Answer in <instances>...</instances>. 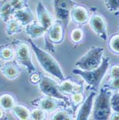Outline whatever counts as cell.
Segmentation results:
<instances>
[{
    "label": "cell",
    "mask_w": 119,
    "mask_h": 120,
    "mask_svg": "<svg viewBox=\"0 0 119 120\" xmlns=\"http://www.w3.org/2000/svg\"><path fill=\"white\" fill-rule=\"evenodd\" d=\"M17 104L15 97L9 93H2L0 94V106L5 112L11 111L14 104Z\"/></svg>",
    "instance_id": "obj_20"
},
{
    "label": "cell",
    "mask_w": 119,
    "mask_h": 120,
    "mask_svg": "<svg viewBox=\"0 0 119 120\" xmlns=\"http://www.w3.org/2000/svg\"><path fill=\"white\" fill-rule=\"evenodd\" d=\"M75 118V114L70 106L59 109L52 112L50 119L53 120H70Z\"/></svg>",
    "instance_id": "obj_18"
},
{
    "label": "cell",
    "mask_w": 119,
    "mask_h": 120,
    "mask_svg": "<svg viewBox=\"0 0 119 120\" xmlns=\"http://www.w3.org/2000/svg\"><path fill=\"white\" fill-rule=\"evenodd\" d=\"M11 111H12L13 115L17 119H20V120L30 119L31 112L28 109V108H27V106L22 104H15Z\"/></svg>",
    "instance_id": "obj_21"
},
{
    "label": "cell",
    "mask_w": 119,
    "mask_h": 120,
    "mask_svg": "<svg viewBox=\"0 0 119 120\" xmlns=\"http://www.w3.org/2000/svg\"><path fill=\"white\" fill-rule=\"evenodd\" d=\"M95 91H91L88 96H86L85 101L78 108L77 114H75V119L87 120L93 112L94 104V97L96 95Z\"/></svg>",
    "instance_id": "obj_13"
},
{
    "label": "cell",
    "mask_w": 119,
    "mask_h": 120,
    "mask_svg": "<svg viewBox=\"0 0 119 120\" xmlns=\"http://www.w3.org/2000/svg\"><path fill=\"white\" fill-rule=\"evenodd\" d=\"M14 12L15 9L11 2L9 1L6 2L0 7V18L6 23L12 17V15Z\"/></svg>",
    "instance_id": "obj_23"
},
{
    "label": "cell",
    "mask_w": 119,
    "mask_h": 120,
    "mask_svg": "<svg viewBox=\"0 0 119 120\" xmlns=\"http://www.w3.org/2000/svg\"><path fill=\"white\" fill-rule=\"evenodd\" d=\"M12 17L16 19L23 27H25L36 19V17L28 5L16 10L12 15Z\"/></svg>",
    "instance_id": "obj_16"
},
{
    "label": "cell",
    "mask_w": 119,
    "mask_h": 120,
    "mask_svg": "<svg viewBox=\"0 0 119 120\" xmlns=\"http://www.w3.org/2000/svg\"><path fill=\"white\" fill-rule=\"evenodd\" d=\"M14 50L12 47L9 45L2 44L0 45V61L6 62L14 58Z\"/></svg>",
    "instance_id": "obj_24"
},
{
    "label": "cell",
    "mask_w": 119,
    "mask_h": 120,
    "mask_svg": "<svg viewBox=\"0 0 119 120\" xmlns=\"http://www.w3.org/2000/svg\"><path fill=\"white\" fill-rule=\"evenodd\" d=\"M60 81L59 84L61 91L67 96H70L75 93L83 92L84 86L82 81L71 77L65 78Z\"/></svg>",
    "instance_id": "obj_12"
},
{
    "label": "cell",
    "mask_w": 119,
    "mask_h": 120,
    "mask_svg": "<svg viewBox=\"0 0 119 120\" xmlns=\"http://www.w3.org/2000/svg\"><path fill=\"white\" fill-rule=\"evenodd\" d=\"M41 79V73L38 72H35L30 74V82L33 84H38Z\"/></svg>",
    "instance_id": "obj_32"
},
{
    "label": "cell",
    "mask_w": 119,
    "mask_h": 120,
    "mask_svg": "<svg viewBox=\"0 0 119 120\" xmlns=\"http://www.w3.org/2000/svg\"><path fill=\"white\" fill-rule=\"evenodd\" d=\"M21 66L18 61L15 59L4 62L2 64L0 73L8 79H16L21 74Z\"/></svg>",
    "instance_id": "obj_14"
},
{
    "label": "cell",
    "mask_w": 119,
    "mask_h": 120,
    "mask_svg": "<svg viewBox=\"0 0 119 120\" xmlns=\"http://www.w3.org/2000/svg\"><path fill=\"white\" fill-rule=\"evenodd\" d=\"M65 25L61 21L56 19L47 30L45 34V40L52 44H60L65 39Z\"/></svg>",
    "instance_id": "obj_9"
},
{
    "label": "cell",
    "mask_w": 119,
    "mask_h": 120,
    "mask_svg": "<svg viewBox=\"0 0 119 120\" xmlns=\"http://www.w3.org/2000/svg\"><path fill=\"white\" fill-rule=\"evenodd\" d=\"M105 5L110 12H115L119 9V0H105Z\"/></svg>",
    "instance_id": "obj_29"
},
{
    "label": "cell",
    "mask_w": 119,
    "mask_h": 120,
    "mask_svg": "<svg viewBox=\"0 0 119 120\" xmlns=\"http://www.w3.org/2000/svg\"><path fill=\"white\" fill-rule=\"evenodd\" d=\"M109 77L111 79H118L119 78V64L113 65L109 69Z\"/></svg>",
    "instance_id": "obj_30"
},
{
    "label": "cell",
    "mask_w": 119,
    "mask_h": 120,
    "mask_svg": "<svg viewBox=\"0 0 119 120\" xmlns=\"http://www.w3.org/2000/svg\"><path fill=\"white\" fill-rule=\"evenodd\" d=\"M88 23L92 30L98 38L103 41H106L108 40L106 20L102 15L98 13L92 14Z\"/></svg>",
    "instance_id": "obj_10"
},
{
    "label": "cell",
    "mask_w": 119,
    "mask_h": 120,
    "mask_svg": "<svg viewBox=\"0 0 119 120\" xmlns=\"http://www.w3.org/2000/svg\"><path fill=\"white\" fill-rule=\"evenodd\" d=\"M105 86L108 87L111 91H119V78L111 79V81L108 83L105 84Z\"/></svg>",
    "instance_id": "obj_31"
},
{
    "label": "cell",
    "mask_w": 119,
    "mask_h": 120,
    "mask_svg": "<svg viewBox=\"0 0 119 120\" xmlns=\"http://www.w3.org/2000/svg\"><path fill=\"white\" fill-rule=\"evenodd\" d=\"M90 15V10L87 7L77 4L71 10L70 20L78 26H83L88 23Z\"/></svg>",
    "instance_id": "obj_11"
},
{
    "label": "cell",
    "mask_w": 119,
    "mask_h": 120,
    "mask_svg": "<svg viewBox=\"0 0 119 120\" xmlns=\"http://www.w3.org/2000/svg\"><path fill=\"white\" fill-rule=\"evenodd\" d=\"M104 48L99 46H93L84 56L79 58L75 66L83 71H92L98 68L103 60Z\"/></svg>",
    "instance_id": "obj_4"
},
{
    "label": "cell",
    "mask_w": 119,
    "mask_h": 120,
    "mask_svg": "<svg viewBox=\"0 0 119 120\" xmlns=\"http://www.w3.org/2000/svg\"><path fill=\"white\" fill-rule=\"evenodd\" d=\"M118 30H119V26H118Z\"/></svg>",
    "instance_id": "obj_36"
},
{
    "label": "cell",
    "mask_w": 119,
    "mask_h": 120,
    "mask_svg": "<svg viewBox=\"0 0 119 120\" xmlns=\"http://www.w3.org/2000/svg\"><path fill=\"white\" fill-rule=\"evenodd\" d=\"M109 61L110 58L108 56L103 57L102 63L96 69L92 71H83L76 68L72 70V73L80 76L82 79L87 83L88 89L97 92L99 91L101 81L109 68Z\"/></svg>",
    "instance_id": "obj_2"
},
{
    "label": "cell",
    "mask_w": 119,
    "mask_h": 120,
    "mask_svg": "<svg viewBox=\"0 0 119 120\" xmlns=\"http://www.w3.org/2000/svg\"><path fill=\"white\" fill-rule=\"evenodd\" d=\"M47 118V112L42 109L36 108L30 112V119L32 120H43Z\"/></svg>",
    "instance_id": "obj_27"
},
{
    "label": "cell",
    "mask_w": 119,
    "mask_h": 120,
    "mask_svg": "<svg viewBox=\"0 0 119 120\" xmlns=\"http://www.w3.org/2000/svg\"><path fill=\"white\" fill-rule=\"evenodd\" d=\"M110 119L112 120H119V113L113 112V113L111 114Z\"/></svg>",
    "instance_id": "obj_33"
},
{
    "label": "cell",
    "mask_w": 119,
    "mask_h": 120,
    "mask_svg": "<svg viewBox=\"0 0 119 120\" xmlns=\"http://www.w3.org/2000/svg\"><path fill=\"white\" fill-rule=\"evenodd\" d=\"M37 20L47 30L53 24L54 20L52 16L50 15V12L47 9L45 6L42 2H38L36 7Z\"/></svg>",
    "instance_id": "obj_15"
},
{
    "label": "cell",
    "mask_w": 119,
    "mask_h": 120,
    "mask_svg": "<svg viewBox=\"0 0 119 120\" xmlns=\"http://www.w3.org/2000/svg\"><path fill=\"white\" fill-rule=\"evenodd\" d=\"M78 3L74 0H52V7L56 19L61 21L65 27H68L70 21L72 7Z\"/></svg>",
    "instance_id": "obj_7"
},
{
    "label": "cell",
    "mask_w": 119,
    "mask_h": 120,
    "mask_svg": "<svg viewBox=\"0 0 119 120\" xmlns=\"http://www.w3.org/2000/svg\"><path fill=\"white\" fill-rule=\"evenodd\" d=\"M12 45L14 48V56L18 63L23 65L29 75L36 72V68L32 60L31 50L29 48L30 45L23 41L18 40H14Z\"/></svg>",
    "instance_id": "obj_5"
},
{
    "label": "cell",
    "mask_w": 119,
    "mask_h": 120,
    "mask_svg": "<svg viewBox=\"0 0 119 120\" xmlns=\"http://www.w3.org/2000/svg\"><path fill=\"white\" fill-rule=\"evenodd\" d=\"M30 103L32 106L42 109L47 113H52L59 109L70 106L69 102L46 95L41 96L32 100Z\"/></svg>",
    "instance_id": "obj_8"
},
{
    "label": "cell",
    "mask_w": 119,
    "mask_h": 120,
    "mask_svg": "<svg viewBox=\"0 0 119 120\" xmlns=\"http://www.w3.org/2000/svg\"><path fill=\"white\" fill-rule=\"evenodd\" d=\"M108 47L112 53L119 55V32L113 33L109 38L108 41Z\"/></svg>",
    "instance_id": "obj_26"
},
{
    "label": "cell",
    "mask_w": 119,
    "mask_h": 120,
    "mask_svg": "<svg viewBox=\"0 0 119 120\" xmlns=\"http://www.w3.org/2000/svg\"><path fill=\"white\" fill-rule=\"evenodd\" d=\"M37 85L43 95L54 97L70 103L69 96L61 91L59 83L49 76L41 73V79Z\"/></svg>",
    "instance_id": "obj_6"
},
{
    "label": "cell",
    "mask_w": 119,
    "mask_h": 120,
    "mask_svg": "<svg viewBox=\"0 0 119 120\" xmlns=\"http://www.w3.org/2000/svg\"><path fill=\"white\" fill-rule=\"evenodd\" d=\"M28 42L35 53L39 65L43 71L60 81L65 78L60 65L50 52L40 48L31 38L28 39Z\"/></svg>",
    "instance_id": "obj_1"
},
{
    "label": "cell",
    "mask_w": 119,
    "mask_h": 120,
    "mask_svg": "<svg viewBox=\"0 0 119 120\" xmlns=\"http://www.w3.org/2000/svg\"><path fill=\"white\" fill-rule=\"evenodd\" d=\"M25 31L29 38L35 39L44 36L46 33L47 30L37 19H35L25 27Z\"/></svg>",
    "instance_id": "obj_17"
},
{
    "label": "cell",
    "mask_w": 119,
    "mask_h": 120,
    "mask_svg": "<svg viewBox=\"0 0 119 120\" xmlns=\"http://www.w3.org/2000/svg\"><path fill=\"white\" fill-rule=\"evenodd\" d=\"M111 106L113 112L119 113V91H116L111 95Z\"/></svg>",
    "instance_id": "obj_28"
},
{
    "label": "cell",
    "mask_w": 119,
    "mask_h": 120,
    "mask_svg": "<svg viewBox=\"0 0 119 120\" xmlns=\"http://www.w3.org/2000/svg\"><path fill=\"white\" fill-rule=\"evenodd\" d=\"M1 66H2V64H0V69H1Z\"/></svg>",
    "instance_id": "obj_35"
},
{
    "label": "cell",
    "mask_w": 119,
    "mask_h": 120,
    "mask_svg": "<svg viewBox=\"0 0 119 120\" xmlns=\"http://www.w3.org/2000/svg\"><path fill=\"white\" fill-rule=\"evenodd\" d=\"M111 91L105 85L99 90V94L94 101L93 116L95 120L109 119L112 114L111 106Z\"/></svg>",
    "instance_id": "obj_3"
},
{
    "label": "cell",
    "mask_w": 119,
    "mask_h": 120,
    "mask_svg": "<svg viewBox=\"0 0 119 120\" xmlns=\"http://www.w3.org/2000/svg\"><path fill=\"white\" fill-rule=\"evenodd\" d=\"M23 26L14 17H11L6 22V34L8 36H12L21 33L22 31Z\"/></svg>",
    "instance_id": "obj_19"
},
{
    "label": "cell",
    "mask_w": 119,
    "mask_h": 120,
    "mask_svg": "<svg viewBox=\"0 0 119 120\" xmlns=\"http://www.w3.org/2000/svg\"><path fill=\"white\" fill-rule=\"evenodd\" d=\"M85 95L84 92H79V93H75L69 96L70 99V106L73 111L74 114H76L77 110L80 106V105L83 103L85 99Z\"/></svg>",
    "instance_id": "obj_22"
},
{
    "label": "cell",
    "mask_w": 119,
    "mask_h": 120,
    "mask_svg": "<svg viewBox=\"0 0 119 120\" xmlns=\"http://www.w3.org/2000/svg\"><path fill=\"white\" fill-rule=\"evenodd\" d=\"M85 36L84 30L81 26L75 27L72 29L70 32V41L75 45H78L83 40Z\"/></svg>",
    "instance_id": "obj_25"
},
{
    "label": "cell",
    "mask_w": 119,
    "mask_h": 120,
    "mask_svg": "<svg viewBox=\"0 0 119 120\" xmlns=\"http://www.w3.org/2000/svg\"><path fill=\"white\" fill-rule=\"evenodd\" d=\"M5 111L0 106V119H2L4 117V114H5Z\"/></svg>",
    "instance_id": "obj_34"
}]
</instances>
